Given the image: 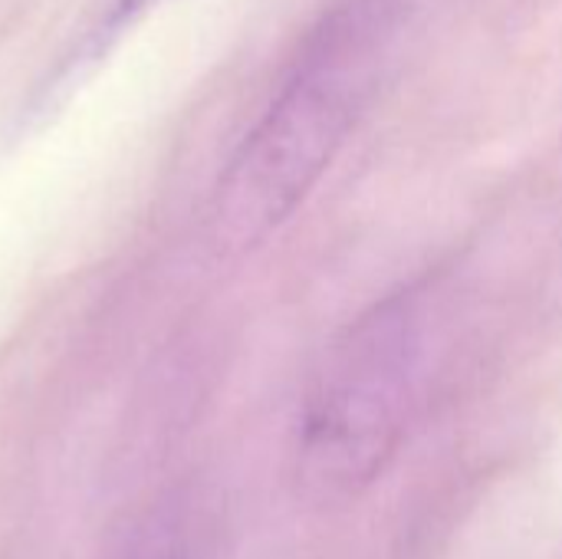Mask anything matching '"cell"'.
Returning a JSON list of instances; mask_svg holds the SVG:
<instances>
[{
	"instance_id": "3",
	"label": "cell",
	"mask_w": 562,
	"mask_h": 559,
	"mask_svg": "<svg viewBox=\"0 0 562 559\" xmlns=\"http://www.w3.org/2000/svg\"><path fill=\"white\" fill-rule=\"evenodd\" d=\"M158 3H165V0H115V7H112V13L105 16V36H112V33H119L125 23H132V20H138L145 10H151V7H158Z\"/></svg>"
},
{
	"instance_id": "2",
	"label": "cell",
	"mask_w": 562,
	"mask_h": 559,
	"mask_svg": "<svg viewBox=\"0 0 562 559\" xmlns=\"http://www.w3.org/2000/svg\"><path fill=\"white\" fill-rule=\"evenodd\" d=\"M425 369V310L395 293L362 316L316 376L300 418V478L326 501L366 491L408 428Z\"/></svg>"
},
{
	"instance_id": "1",
	"label": "cell",
	"mask_w": 562,
	"mask_h": 559,
	"mask_svg": "<svg viewBox=\"0 0 562 559\" xmlns=\"http://www.w3.org/2000/svg\"><path fill=\"white\" fill-rule=\"evenodd\" d=\"M408 13L412 0H339L319 16L217 178L207 227L224 254L260 247L306 201L375 99Z\"/></svg>"
}]
</instances>
